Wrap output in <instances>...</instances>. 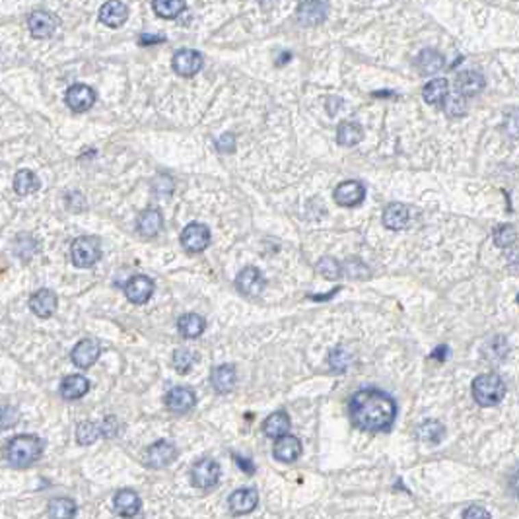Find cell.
<instances>
[{
    "instance_id": "1",
    "label": "cell",
    "mask_w": 519,
    "mask_h": 519,
    "mask_svg": "<svg viewBox=\"0 0 519 519\" xmlns=\"http://www.w3.org/2000/svg\"><path fill=\"white\" fill-rule=\"evenodd\" d=\"M397 405L383 391L377 389H364L354 393L351 398V418L354 426L368 430V432H381L389 430L395 422Z\"/></svg>"
},
{
    "instance_id": "2",
    "label": "cell",
    "mask_w": 519,
    "mask_h": 519,
    "mask_svg": "<svg viewBox=\"0 0 519 519\" xmlns=\"http://www.w3.org/2000/svg\"><path fill=\"white\" fill-rule=\"evenodd\" d=\"M43 442L41 438L31 434H20L12 438L4 447V457L12 467H29L36 463L43 453Z\"/></svg>"
},
{
    "instance_id": "3",
    "label": "cell",
    "mask_w": 519,
    "mask_h": 519,
    "mask_svg": "<svg viewBox=\"0 0 519 519\" xmlns=\"http://www.w3.org/2000/svg\"><path fill=\"white\" fill-rule=\"evenodd\" d=\"M471 391L481 407H494L506 395V385L496 374H483L472 381Z\"/></svg>"
},
{
    "instance_id": "4",
    "label": "cell",
    "mask_w": 519,
    "mask_h": 519,
    "mask_svg": "<svg viewBox=\"0 0 519 519\" xmlns=\"http://www.w3.org/2000/svg\"><path fill=\"white\" fill-rule=\"evenodd\" d=\"M71 255H73V263L76 266H80V268L94 266L99 261V257H101L99 240L97 238H78L73 243Z\"/></svg>"
},
{
    "instance_id": "5",
    "label": "cell",
    "mask_w": 519,
    "mask_h": 519,
    "mask_svg": "<svg viewBox=\"0 0 519 519\" xmlns=\"http://www.w3.org/2000/svg\"><path fill=\"white\" fill-rule=\"evenodd\" d=\"M191 479H193V484L197 488L210 490L220 481V467H218V463L214 459H201V461L194 463L193 471H191Z\"/></svg>"
},
{
    "instance_id": "6",
    "label": "cell",
    "mask_w": 519,
    "mask_h": 519,
    "mask_svg": "<svg viewBox=\"0 0 519 519\" xmlns=\"http://www.w3.org/2000/svg\"><path fill=\"white\" fill-rule=\"evenodd\" d=\"M210 243V229L206 228L205 224L193 222L187 228L183 229L181 233V245L185 251L189 253H201L205 251Z\"/></svg>"
},
{
    "instance_id": "7",
    "label": "cell",
    "mask_w": 519,
    "mask_h": 519,
    "mask_svg": "<svg viewBox=\"0 0 519 519\" xmlns=\"http://www.w3.org/2000/svg\"><path fill=\"white\" fill-rule=\"evenodd\" d=\"M177 457V449L173 444H169L166 440H160L154 446H150L146 449V465L152 469H164L171 465Z\"/></svg>"
},
{
    "instance_id": "8",
    "label": "cell",
    "mask_w": 519,
    "mask_h": 519,
    "mask_svg": "<svg viewBox=\"0 0 519 519\" xmlns=\"http://www.w3.org/2000/svg\"><path fill=\"white\" fill-rule=\"evenodd\" d=\"M236 286H238V290L242 292L243 296L255 298V296H259L261 292L265 290V278H263L259 268L247 266L236 278Z\"/></svg>"
},
{
    "instance_id": "9",
    "label": "cell",
    "mask_w": 519,
    "mask_h": 519,
    "mask_svg": "<svg viewBox=\"0 0 519 519\" xmlns=\"http://www.w3.org/2000/svg\"><path fill=\"white\" fill-rule=\"evenodd\" d=\"M171 64H173V71L179 76L189 78V76H194L203 68V55L193 51V49H181V51L175 53Z\"/></svg>"
},
{
    "instance_id": "10",
    "label": "cell",
    "mask_w": 519,
    "mask_h": 519,
    "mask_svg": "<svg viewBox=\"0 0 519 519\" xmlns=\"http://www.w3.org/2000/svg\"><path fill=\"white\" fill-rule=\"evenodd\" d=\"M329 4L325 0H303L296 10V16L302 25H317L325 20Z\"/></svg>"
},
{
    "instance_id": "11",
    "label": "cell",
    "mask_w": 519,
    "mask_h": 519,
    "mask_svg": "<svg viewBox=\"0 0 519 519\" xmlns=\"http://www.w3.org/2000/svg\"><path fill=\"white\" fill-rule=\"evenodd\" d=\"M96 103V92L86 84H74L66 90V105L74 111H88Z\"/></svg>"
},
{
    "instance_id": "12",
    "label": "cell",
    "mask_w": 519,
    "mask_h": 519,
    "mask_svg": "<svg viewBox=\"0 0 519 519\" xmlns=\"http://www.w3.org/2000/svg\"><path fill=\"white\" fill-rule=\"evenodd\" d=\"M125 294H127L129 302L146 303L154 294V282L144 275L133 277L125 286Z\"/></svg>"
},
{
    "instance_id": "13",
    "label": "cell",
    "mask_w": 519,
    "mask_h": 519,
    "mask_svg": "<svg viewBox=\"0 0 519 519\" xmlns=\"http://www.w3.org/2000/svg\"><path fill=\"white\" fill-rule=\"evenodd\" d=\"M259 502V494L255 488H240L229 496V511L233 516H245L253 511Z\"/></svg>"
},
{
    "instance_id": "14",
    "label": "cell",
    "mask_w": 519,
    "mask_h": 519,
    "mask_svg": "<svg viewBox=\"0 0 519 519\" xmlns=\"http://www.w3.org/2000/svg\"><path fill=\"white\" fill-rule=\"evenodd\" d=\"M166 405H168L169 411L187 412L197 405V395L189 387H173L166 395Z\"/></svg>"
},
{
    "instance_id": "15",
    "label": "cell",
    "mask_w": 519,
    "mask_h": 519,
    "mask_svg": "<svg viewBox=\"0 0 519 519\" xmlns=\"http://www.w3.org/2000/svg\"><path fill=\"white\" fill-rule=\"evenodd\" d=\"M366 197V189L360 181H344L335 189V201L340 206L360 205Z\"/></svg>"
},
{
    "instance_id": "16",
    "label": "cell",
    "mask_w": 519,
    "mask_h": 519,
    "mask_svg": "<svg viewBox=\"0 0 519 519\" xmlns=\"http://www.w3.org/2000/svg\"><path fill=\"white\" fill-rule=\"evenodd\" d=\"M129 18V8L121 0H109L99 8V20L109 27H121Z\"/></svg>"
},
{
    "instance_id": "17",
    "label": "cell",
    "mask_w": 519,
    "mask_h": 519,
    "mask_svg": "<svg viewBox=\"0 0 519 519\" xmlns=\"http://www.w3.org/2000/svg\"><path fill=\"white\" fill-rule=\"evenodd\" d=\"M99 352H101V349H99V344H97L96 340H92V338L80 340L73 351L74 366L84 368V370L86 368H90V366L99 358Z\"/></svg>"
},
{
    "instance_id": "18",
    "label": "cell",
    "mask_w": 519,
    "mask_h": 519,
    "mask_svg": "<svg viewBox=\"0 0 519 519\" xmlns=\"http://www.w3.org/2000/svg\"><path fill=\"white\" fill-rule=\"evenodd\" d=\"M57 25H59V22L53 14L39 10V12H34L29 16V31L37 39H47V37L53 36Z\"/></svg>"
},
{
    "instance_id": "19",
    "label": "cell",
    "mask_w": 519,
    "mask_h": 519,
    "mask_svg": "<svg viewBox=\"0 0 519 519\" xmlns=\"http://www.w3.org/2000/svg\"><path fill=\"white\" fill-rule=\"evenodd\" d=\"M29 307H31V312H34L37 317H41V319L51 317V315L57 312V296H55V292L47 290V288L37 290L36 294L31 296V300H29Z\"/></svg>"
},
{
    "instance_id": "20",
    "label": "cell",
    "mask_w": 519,
    "mask_h": 519,
    "mask_svg": "<svg viewBox=\"0 0 519 519\" xmlns=\"http://www.w3.org/2000/svg\"><path fill=\"white\" fill-rule=\"evenodd\" d=\"M113 506H115V511L121 516V518H134L138 511H140V496L136 494L134 490H119L115 498H113Z\"/></svg>"
},
{
    "instance_id": "21",
    "label": "cell",
    "mask_w": 519,
    "mask_h": 519,
    "mask_svg": "<svg viewBox=\"0 0 519 519\" xmlns=\"http://www.w3.org/2000/svg\"><path fill=\"white\" fill-rule=\"evenodd\" d=\"M302 455V444L294 435H280L275 444V457L284 463H292Z\"/></svg>"
},
{
    "instance_id": "22",
    "label": "cell",
    "mask_w": 519,
    "mask_h": 519,
    "mask_svg": "<svg viewBox=\"0 0 519 519\" xmlns=\"http://www.w3.org/2000/svg\"><path fill=\"white\" fill-rule=\"evenodd\" d=\"M236 379H238V374H236V368L231 364H222L212 370V375H210V381H212V387L216 389L218 393L226 395L229 393L233 387H236Z\"/></svg>"
},
{
    "instance_id": "23",
    "label": "cell",
    "mask_w": 519,
    "mask_h": 519,
    "mask_svg": "<svg viewBox=\"0 0 519 519\" xmlns=\"http://www.w3.org/2000/svg\"><path fill=\"white\" fill-rule=\"evenodd\" d=\"M457 92L463 94L465 97L477 96L479 92L484 90V78L481 73H474V71H465L457 76Z\"/></svg>"
},
{
    "instance_id": "24",
    "label": "cell",
    "mask_w": 519,
    "mask_h": 519,
    "mask_svg": "<svg viewBox=\"0 0 519 519\" xmlns=\"http://www.w3.org/2000/svg\"><path fill=\"white\" fill-rule=\"evenodd\" d=\"M409 220H411L409 208H407V205H401V203L389 205L385 208V212H383V224H385V228L389 229L407 228Z\"/></svg>"
},
{
    "instance_id": "25",
    "label": "cell",
    "mask_w": 519,
    "mask_h": 519,
    "mask_svg": "<svg viewBox=\"0 0 519 519\" xmlns=\"http://www.w3.org/2000/svg\"><path fill=\"white\" fill-rule=\"evenodd\" d=\"M164 228V218H162V212L160 210H144L140 218H138V231L140 236L144 238H154L156 233H160Z\"/></svg>"
},
{
    "instance_id": "26",
    "label": "cell",
    "mask_w": 519,
    "mask_h": 519,
    "mask_svg": "<svg viewBox=\"0 0 519 519\" xmlns=\"http://www.w3.org/2000/svg\"><path fill=\"white\" fill-rule=\"evenodd\" d=\"M88 389H90V381L84 375H68L62 379L61 395L68 401H74V398L84 397Z\"/></svg>"
},
{
    "instance_id": "27",
    "label": "cell",
    "mask_w": 519,
    "mask_h": 519,
    "mask_svg": "<svg viewBox=\"0 0 519 519\" xmlns=\"http://www.w3.org/2000/svg\"><path fill=\"white\" fill-rule=\"evenodd\" d=\"M290 430V416L284 411L273 412L263 424V432H265L268 438H280V435H286Z\"/></svg>"
},
{
    "instance_id": "28",
    "label": "cell",
    "mask_w": 519,
    "mask_h": 519,
    "mask_svg": "<svg viewBox=\"0 0 519 519\" xmlns=\"http://www.w3.org/2000/svg\"><path fill=\"white\" fill-rule=\"evenodd\" d=\"M364 131L362 127L358 123L354 121H344L338 125L337 131V140L340 146H354L358 144L362 140Z\"/></svg>"
},
{
    "instance_id": "29",
    "label": "cell",
    "mask_w": 519,
    "mask_h": 519,
    "mask_svg": "<svg viewBox=\"0 0 519 519\" xmlns=\"http://www.w3.org/2000/svg\"><path fill=\"white\" fill-rule=\"evenodd\" d=\"M177 329L185 338H197L205 331V319L197 314H185L177 323Z\"/></svg>"
},
{
    "instance_id": "30",
    "label": "cell",
    "mask_w": 519,
    "mask_h": 519,
    "mask_svg": "<svg viewBox=\"0 0 519 519\" xmlns=\"http://www.w3.org/2000/svg\"><path fill=\"white\" fill-rule=\"evenodd\" d=\"M39 185H41L39 177H37L34 171H29V169H20L16 173V177H14V189H16L18 194L36 193L37 189H39Z\"/></svg>"
},
{
    "instance_id": "31",
    "label": "cell",
    "mask_w": 519,
    "mask_h": 519,
    "mask_svg": "<svg viewBox=\"0 0 519 519\" xmlns=\"http://www.w3.org/2000/svg\"><path fill=\"white\" fill-rule=\"evenodd\" d=\"M442 107L447 117H463L467 113V97L459 92H447L442 101Z\"/></svg>"
},
{
    "instance_id": "32",
    "label": "cell",
    "mask_w": 519,
    "mask_h": 519,
    "mask_svg": "<svg viewBox=\"0 0 519 519\" xmlns=\"http://www.w3.org/2000/svg\"><path fill=\"white\" fill-rule=\"evenodd\" d=\"M447 92H449V82H447L446 78H434L432 82H428L426 88H424V99L430 105H438V103L444 101Z\"/></svg>"
},
{
    "instance_id": "33",
    "label": "cell",
    "mask_w": 519,
    "mask_h": 519,
    "mask_svg": "<svg viewBox=\"0 0 519 519\" xmlns=\"http://www.w3.org/2000/svg\"><path fill=\"white\" fill-rule=\"evenodd\" d=\"M418 68L422 74H438L444 68V57L434 49H426L418 57Z\"/></svg>"
},
{
    "instance_id": "34",
    "label": "cell",
    "mask_w": 519,
    "mask_h": 519,
    "mask_svg": "<svg viewBox=\"0 0 519 519\" xmlns=\"http://www.w3.org/2000/svg\"><path fill=\"white\" fill-rule=\"evenodd\" d=\"M76 516V504L71 498H55L49 504V518L51 519H73Z\"/></svg>"
},
{
    "instance_id": "35",
    "label": "cell",
    "mask_w": 519,
    "mask_h": 519,
    "mask_svg": "<svg viewBox=\"0 0 519 519\" xmlns=\"http://www.w3.org/2000/svg\"><path fill=\"white\" fill-rule=\"evenodd\" d=\"M446 435V428L444 424L438 422V420H426L418 426V438L422 442H428V444H440Z\"/></svg>"
},
{
    "instance_id": "36",
    "label": "cell",
    "mask_w": 519,
    "mask_h": 519,
    "mask_svg": "<svg viewBox=\"0 0 519 519\" xmlns=\"http://www.w3.org/2000/svg\"><path fill=\"white\" fill-rule=\"evenodd\" d=\"M154 10L157 16L171 20L185 10V0H154Z\"/></svg>"
},
{
    "instance_id": "37",
    "label": "cell",
    "mask_w": 519,
    "mask_h": 519,
    "mask_svg": "<svg viewBox=\"0 0 519 519\" xmlns=\"http://www.w3.org/2000/svg\"><path fill=\"white\" fill-rule=\"evenodd\" d=\"M518 242V229L511 224H502L494 229V243L498 247H509Z\"/></svg>"
},
{
    "instance_id": "38",
    "label": "cell",
    "mask_w": 519,
    "mask_h": 519,
    "mask_svg": "<svg viewBox=\"0 0 519 519\" xmlns=\"http://www.w3.org/2000/svg\"><path fill=\"white\" fill-rule=\"evenodd\" d=\"M99 435H101V430H99V426H96L94 422H82L78 426V430H76V440H78V444H82V446L94 444V442H97Z\"/></svg>"
},
{
    "instance_id": "39",
    "label": "cell",
    "mask_w": 519,
    "mask_h": 519,
    "mask_svg": "<svg viewBox=\"0 0 519 519\" xmlns=\"http://www.w3.org/2000/svg\"><path fill=\"white\" fill-rule=\"evenodd\" d=\"M317 268H319V273L327 278V280H337L342 275V265L338 263L337 259H333V257H323L319 263H317Z\"/></svg>"
},
{
    "instance_id": "40",
    "label": "cell",
    "mask_w": 519,
    "mask_h": 519,
    "mask_svg": "<svg viewBox=\"0 0 519 519\" xmlns=\"http://www.w3.org/2000/svg\"><path fill=\"white\" fill-rule=\"evenodd\" d=\"M329 366L333 372H344L351 366V354L346 349L338 346L335 351L329 354Z\"/></svg>"
},
{
    "instance_id": "41",
    "label": "cell",
    "mask_w": 519,
    "mask_h": 519,
    "mask_svg": "<svg viewBox=\"0 0 519 519\" xmlns=\"http://www.w3.org/2000/svg\"><path fill=\"white\" fill-rule=\"evenodd\" d=\"M194 364V354L191 351H175L173 354V368L179 374H187Z\"/></svg>"
},
{
    "instance_id": "42",
    "label": "cell",
    "mask_w": 519,
    "mask_h": 519,
    "mask_svg": "<svg viewBox=\"0 0 519 519\" xmlns=\"http://www.w3.org/2000/svg\"><path fill=\"white\" fill-rule=\"evenodd\" d=\"M344 275H349L351 278H368L370 277V270L368 266L364 265L360 259H349L344 266H342Z\"/></svg>"
},
{
    "instance_id": "43",
    "label": "cell",
    "mask_w": 519,
    "mask_h": 519,
    "mask_svg": "<svg viewBox=\"0 0 519 519\" xmlns=\"http://www.w3.org/2000/svg\"><path fill=\"white\" fill-rule=\"evenodd\" d=\"M504 131L511 140H519V109H511L504 119Z\"/></svg>"
},
{
    "instance_id": "44",
    "label": "cell",
    "mask_w": 519,
    "mask_h": 519,
    "mask_svg": "<svg viewBox=\"0 0 519 519\" xmlns=\"http://www.w3.org/2000/svg\"><path fill=\"white\" fill-rule=\"evenodd\" d=\"M99 430H101V435L103 438H115L117 432H119V422H117V418H105L103 420V426H99Z\"/></svg>"
},
{
    "instance_id": "45",
    "label": "cell",
    "mask_w": 519,
    "mask_h": 519,
    "mask_svg": "<svg viewBox=\"0 0 519 519\" xmlns=\"http://www.w3.org/2000/svg\"><path fill=\"white\" fill-rule=\"evenodd\" d=\"M463 519H490V514L483 506H471L465 509Z\"/></svg>"
},
{
    "instance_id": "46",
    "label": "cell",
    "mask_w": 519,
    "mask_h": 519,
    "mask_svg": "<svg viewBox=\"0 0 519 519\" xmlns=\"http://www.w3.org/2000/svg\"><path fill=\"white\" fill-rule=\"evenodd\" d=\"M216 146L222 154H231V152L236 150V140H233V136H231V134H224V136H220V140H218Z\"/></svg>"
},
{
    "instance_id": "47",
    "label": "cell",
    "mask_w": 519,
    "mask_h": 519,
    "mask_svg": "<svg viewBox=\"0 0 519 519\" xmlns=\"http://www.w3.org/2000/svg\"><path fill=\"white\" fill-rule=\"evenodd\" d=\"M233 461L242 467V471L243 472H247V474H253L255 472V465L251 463V461H247L245 457H242V455H233Z\"/></svg>"
},
{
    "instance_id": "48",
    "label": "cell",
    "mask_w": 519,
    "mask_h": 519,
    "mask_svg": "<svg viewBox=\"0 0 519 519\" xmlns=\"http://www.w3.org/2000/svg\"><path fill=\"white\" fill-rule=\"evenodd\" d=\"M140 45H152V43H162V41H166V37L164 36H148V34H144V36H140Z\"/></svg>"
},
{
    "instance_id": "49",
    "label": "cell",
    "mask_w": 519,
    "mask_h": 519,
    "mask_svg": "<svg viewBox=\"0 0 519 519\" xmlns=\"http://www.w3.org/2000/svg\"><path fill=\"white\" fill-rule=\"evenodd\" d=\"M432 358H435V360H440V362H444L447 358V346H438L434 351V354H432Z\"/></svg>"
},
{
    "instance_id": "50",
    "label": "cell",
    "mask_w": 519,
    "mask_h": 519,
    "mask_svg": "<svg viewBox=\"0 0 519 519\" xmlns=\"http://www.w3.org/2000/svg\"><path fill=\"white\" fill-rule=\"evenodd\" d=\"M511 488H514V492L519 496V469L518 472L514 474V479H511Z\"/></svg>"
},
{
    "instance_id": "51",
    "label": "cell",
    "mask_w": 519,
    "mask_h": 519,
    "mask_svg": "<svg viewBox=\"0 0 519 519\" xmlns=\"http://www.w3.org/2000/svg\"><path fill=\"white\" fill-rule=\"evenodd\" d=\"M259 2H261V6H263L265 10H268V8H273V6H275V2H277V0H259Z\"/></svg>"
},
{
    "instance_id": "52",
    "label": "cell",
    "mask_w": 519,
    "mask_h": 519,
    "mask_svg": "<svg viewBox=\"0 0 519 519\" xmlns=\"http://www.w3.org/2000/svg\"><path fill=\"white\" fill-rule=\"evenodd\" d=\"M518 303H519V296H518Z\"/></svg>"
}]
</instances>
